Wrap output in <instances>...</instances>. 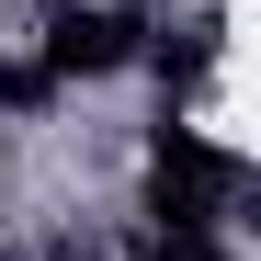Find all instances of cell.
I'll use <instances>...</instances> for the list:
<instances>
[{"label":"cell","mask_w":261,"mask_h":261,"mask_svg":"<svg viewBox=\"0 0 261 261\" xmlns=\"http://www.w3.org/2000/svg\"><path fill=\"white\" fill-rule=\"evenodd\" d=\"M227 193H239V159L204 148L193 125H170V137H159V227H216Z\"/></svg>","instance_id":"cell-1"},{"label":"cell","mask_w":261,"mask_h":261,"mask_svg":"<svg viewBox=\"0 0 261 261\" xmlns=\"http://www.w3.org/2000/svg\"><path fill=\"white\" fill-rule=\"evenodd\" d=\"M125 57H137V23H125V12H68L57 46H46L57 80H91V68H125Z\"/></svg>","instance_id":"cell-2"}]
</instances>
